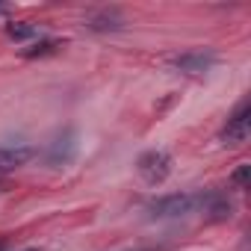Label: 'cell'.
Segmentation results:
<instances>
[{"label":"cell","mask_w":251,"mask_h":251,"mask_svg":"<svg viewBox=\"0 0 251 251\" xmlns=\"http://www.w3.org/2000/svg\"><path fill=\"white\" fill-rule=\"evenodd\" d=\"M201 207V195L195 192H175V195H163L157 201L148 204V213L151 219H180V216H189Z\"/></svg>","instance_id":"cell-1"},{"label":"cell","mask_w":251,"mask_h":251,"mask_svg":"<svg viewBox=\"0 0 251 251\" xmlns=\"http://www.w3.org/2000/svg\"><path fill=\"white\" fill-rule=\"evenodd\" d=\"M136 175L142 177V183L148 186H163L172 175V154L160 151V148H151L145 151L139 160H136Z\"/></svg>","instance_id":"cell-2"},{"label":"cell","mask_w":251,"mask_h":251,"mask_svg":"<svg viewBox=\"0 0 251 251\" xmlns=\"http://www.w3.org/2000/svg\"><path fill=\"white\" fill-rule=\"evenodd\" d=\"M248 136H251V106L248 103H239L236 106V112L227 118V124L222 127V145H242V142H248Z\"/></svg>","instance_id":"cell-3"},{"label":"cell","mask_w":251,"mask_h":251,"mask_svg":"<svg viewBox=\"0 0 251 251\" xmlns=\"http://www.w3.org/2000/svg\"><path fill=\"white\" fill-rule=\"evenodd\" d=\"M33 157H36L33 145H3V148H0V175L27 166Z\"/></svg>","instance_id":"cell-4"},{"label":"cell","mask_w":251,"mask_h":251,"mask_svg":"<svg viewBox=\"0 0 251 251\" xmlns=\"http://www.w3.org/2000/svg\"><path fill=\"white\" fill-rule=\"evenodd\" d=\"M213 62H216V56L213 53H204V50H192V53L172 56V65L177 71H186V74H204Z\"/></svg>","instance_id":"cell-5"},{"label":"cell","mask_w":251,"mask_h":251,"mask_svg":"<svg viewBox=\"0 0 251 251\" xmlns=\"http://www.w3.org/2000/svg\"><path fill=\"white\" fill-rule=\"evenodd\" d=\"M74 154H77V133H74V130H65V136H59V139L50 145L48 163H50V166H65V163L74 160Z\"/></svg>","instance_id":"cell-6"},{"label":"cell","mask_w":251,"mask_h":251,"mask_svg":"<svg viewBox=\"0 0 251 251\" xmlns=\"http://www.w3.org/2000/svg\"><path fill=\"white\" fill-rule=\"evenodd\" d=\"M86 27H89V30H118V27H121V15L103 9V12L89 15V18H86Z\"/></svg>","instance_id":"cell-7"},{"label":"cell","mask_w":251,"mask_h":251,"mask_svg":"<svg viewBox=\"0 0 251 251\" xmlns=\"http://www.w3.org/2000/svg\"><path fill=\"white\" fill-rule=\"evenodd\" d=\"M59 48H62V42H59V39H39V42H33L30 48H21V56H27V59L50 56V53H59Z\"/></svg>","instance_id":"cell-8"},{"label":"cell","mask_w":251,"mask_h":251,"mask_svg":"<svg viewBox=\"0 0 251 251\" xmlns=\"http://www.w3.org/2000/svg\"><path fill=\"white\" fill-rule=\"evenodd\" d=\"M6 36L12 42H27V39H36V27L30 21H9L6 24Z\"/></svg>","instance_id":"cell-9"},{"label":"cell","mask_w":251,"mask_h":251,"mask_svg":"<svg viewBox=\"0 0 251 251\" xmlns=\"http://www.w3.org/2000/svg\"><path fill=\"white\" fill-rule=\"evenodd\" d=\"M248 177H251V166H248V163H239V166L233 169V175H230V186L245 189V186H248Z\"/></svg>","instance_id":"cell-10"},{"label":"cell","mask_w":251,"mask_h":251,"mask_svg":"<svg viewBox=\"0 0 251 251\" xmlns=\"http://www.w3.org/2000/svg\"><path fill=\"white\" fill-rule=\"evenodd\" d=\"M3 248H6V242H3V239H0V251H3Z\"/></svg>","instance_id":"cell-11"},{"label":"cell","mask_w":251,"mask_h":251,"mask_svg":"<svg viewBox=\"0 0 251 251\" xmlns=\"http://www.w3.org/2000/svg\"><path fill=\"white\" fill-rule=\"evenodd\" d=\"M24 251H39V248H24Z\"/></svg>","instance_id":"cell-12"}]
</instances>
